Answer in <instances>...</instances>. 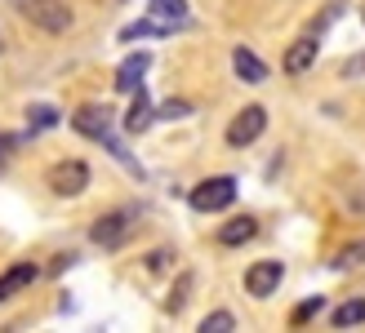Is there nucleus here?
Listing matches in <instances>:
<instances>
[{"label":"nucleus","instance_id":"nucleus-1","mask_svg":"<svg viewBox=\"0 0 365 333\" xmlns=\"http://www.w3.org/2000/svg\"><path fill=\"white\" fill-rule=\"evenodd\" d=\"M18 14H23L31 27L49 31V36H63L76 23V14H71L67 0H18Z\"/></svg>","mask_w":365,"mask_h":333},{"label":"nucleus","instance_id":"nucleus-2","mask_svg":"<svg viewBox=\"0 0 365 333\" xmlns=\"http://www.w3.org/2000/svg\"><path fill=\"white\" fill-rule=\"evenodd\" d=\"M45 187H49L53 196H63V200L85 196V191H89V164H85V160H58V164H49Z\"/></svg>","mask_w":365,"mask_h":333},{"label":"nucleus","instance_id":"nucleus-3","mask_svg":"<svg viewBox=\"0 0 365 333\" xmlns=\"http://www.w3.org/2000/svg\"><path fill=\"white\" fill-rule=\"evenodd\" d=\"M187 200H192L196 213H223V209H232V200H236V178H227V174L205 178V182L192 187Z\"/></svg>","mask_w":365,"mask_h":333},{"label":"nucleus","instance_id":"nucleus-4","mask_svg":"<svg viewBox=\"0 0 365 333\" xmlns=\"http://www.w3.org/2000/svg\"><path fill=\"white\" fill-rule=\"evenodd\" d=\"M134 222H138V213H134V209H112V213L94 218V227H89V240H94L98 249H120L125 240H130Z\"/></svg>","mask_w":365,"mask_h":333},{"label":"nucleus","instance_id":"nucleus-5","mask_svg":"<svg viewBox=\"0 0 365 333\" xmlns=\"http://www.w3.org/2000/svg\"><path fill=\"white\" fill-rule=\"evenodd\" d=\"M71 129H76V134H85V138H94V142H107V147H112V152L125 160L120 142L112 138V111H107V107H94V102L81 107L76 116H71Z\"/></svg>","mask_w":365,"mask_h":333},{"label":"nucleus","instance_id":"nucleus-6","mask_svg":"<svg viewBox=\"0 0 365 333\" xmlns=\"http://www.w3.org/2000/svg\"><path fill=\"white\" fill-rule=\"evenodd\" d=\"M263 129H267V107H241L232 116V125H227V147H236V152H241V147H250V142H259L263 138Z\"/></svg>","mask_w":365,"mask_h":333},{"label":"nucleus","instance_id":"nucleus-7","mask_svg":"<svg viewBox=\"0 0 365 333\" xmlns=\"http://www.w3.org/2000/svg\"><path fill=\"white\" fill-rule=\"evenodd\" d=\"M285 280V263L281 258H259L250 271H245V293L250 298H272Z\"/></svg>","mask_w":365,"mask_h":333},{"label":"nucleus","instance_id":"nucleus-8","mask_svg":"<svg viewBox=\"0 0 365 333\" xmlns=\"http://www.w3.org/2000/svg\"><path fill=\"white\" fill-rule=\"evenodd\" d=\"M148 67H152V53L148 49L130 53V58L116 67V89H120V94H134V89L143 85V76H148Z\"/></svg>","mask_w":365,"mask_h":333},{"label":"nucleus","instance_id":"nucleus-9","mask_svg":"<svg viewBox=\"0 0 365 333\" xmlns=\"http://www.w3.org/2000/svg\"><path fill=\"white\" fill-rule=\"evenodd\" d=\"M232 67H236V76H241L245 85H263V80H267V63H263L254 49H245V45L232 49Z\"/></svg>","mask_w":365,"mask_h":333},{"label":"nucleus","instance_id":"nucleus-10","mask_svg":"<svg viewBox=\"0 0 365 333\" xmlns=\"http://www.w3.org/2000/svg\"><path fill=\"white\" fill-rule=\"evenodd\" d=\"M317 49H321V45L312 41V36H303V41L289 45V49H285V63H281V67H285V76H303V71L317 63Z\"/></svg>","mask_w":365,"mask_h":333},{"label":"nucleus","instance_id":"nucleus-11","mask_svg":"<svg viewBox=\"0 0 365 333\" xmlns=\"http://www.w3.org/2000/svg\"><path fill=\"white\" fill-rule=\"evenodd\" d=\"M254 236H259V222L245 213V218H232V222H223V227H218V245H223V249H236V245H250Z\"/></svg>","mask_w":365,"mask_h":333},{"label":"nucleus","instance_id":"nucleus-12","mask_svg":"<svg viewBox=\"0 0 365 333\" xmlns=\"http://www.w3.org/2000/svg\"><path fill=\"white\" fill-rule=\"evenodd\" d=\"M36 275H41V267H36V263H14L5 275H0V302H9L18 289H27Z\"/></svg>","mask_w":365,"mask_h":333},{"label":"nucleus","instance_id":"nucleus-13","mask_svg":"<svg viewBox=\"0 0 365 333\" xmlns=\"http://www.w3.org/2000/svg\"><path fill=\"white\" fill-rule=\"evenodd\" d=\"M156 120V111H152V102H148V89H134V102H130V111H125V134H143Z\"/></svg>","mask_w":365,"mask_h":333},{"label":"nucleus","instance_id":"nucleus-14","mask_svg":"<svg viewBox=\"0 0 365 333\" xmlns=\"http://www.w3.org/2000/svg\"><path fill=\"white\" fill-rule=\"evenodd\" d=\"M361 320H365V298H348L343 307L330 311V324H334V329H352V324H361Z\"/></svg>","mask_w":365,"mask_h":333},{"label":"nucleus","instance_id":"nucleus-15","mask_svg":"<svg viewBox=\"0 0 365 333\" xmlns=\"http://www.w3.org/2000/svg\"><path fill=\"white\" fill-rule=\"evenodd\" d=\"M152 14H156L165 27L187 23V0H152Z\"/></svg>","mask_w":365,"mask_h":333},{"label":"nucleus","instance_id":"nucleus-16","mask_svg":"<svg viewBox=\"0 0 365 333\" xmlns=\"http://www.w3.org/2000/svg\"><path fill=\"white\" fill-rule=\"evenodd\" d=\"M192 285H196V275H192V271H182V275H178V285H174V293L165 298V311H174V316H178V311L187 307V298H192Z\"/></svg>","mask_w":365,"mask_h":333},{"label":"nucleus","instance_id":"nucleus-17","mask_svg":"<svg viewBox=\"0 0 365 333\" xmlns=\"http://www.w3.org/2000/svg\"><path fill=\"white\" fill-rule=\"evenodd\" d=\"M27 125H31V134L53 129V125H58V111H53L49 102H36V107H27Z\"/></svg>","mask_w":365,"mask_h":333},{"label":"nucleus","instance_id":"nucleus-18","mask_svg":"<svg viewBox=\"0 0 365 333\" xmlns=\"http://www.w3.org/2000/svg\"><path fill=\"white\" fill-rule=\"evenodd\" d=\"M165 31H170L165 23H152V18H143V23H130V27L120 31V41L130 45V41H143V36H165Z\"/></svg>","mask_w":365,"mask_h":333},{"label":"nucleus","instance_id":"nucleus-19","mask_svg":"<svg viewBox=\"0 0 365 333\" xmlns=\"http://www.w3.org/2000/svg\"><path fill=\"white\" fill-rule=\"evenodd\" d=\"M200 329L205 333H227V329H236V316L232 311H210V316L200 320Z\"/></svg>","mask_w":365,"mask_h":333},{"label":"nucleus","instance_id":"nucleus-20","mask_svg":"<svg viewBox=\"0 0 365 333\" xmlns=\"http://www.w3.org/2000/svg\"><path fill=\"white\" fill-rule=\"evenodd\" d=\"M321 311H325V298L317 293V298H307L303 307H294V316H289V324H307L312 316H321Z\"/></svg>","mask_w":365,"mask_h":333},{"label":"nucleus","instance_id":"nucleus-21","mask_svg":"<svg viewBox=\"0 0 365 333\" xmlns=\"http://www.w3.org/2000/svg\"><path fill=\"white\" fill-rule=\"evenodd\" d=\"M187 116H192V102H182V98H178V102L170 98L165 107L156 111V120H187Z\"/></svg>","mask_w":365,"mask_h":333},{"label":"nucleus","instance_id":"nucleus-22","mask_svg":"<svg viewBox=\"0 0 365 333\" xmlns=\"http://www.w3.org/2000/svg\"><path fill=\"white\" fill-rule=\"evenodd\" d=\"M361 263H365V240H356V245L339 253V267H361Z\"/></svg>","mask_w":365,"mask_h":333},{"label":"nucleus","instance_id":"nucleus-23","mask_svg":"<svg viewBox=\"0 0 365 333\" xmlns=\"http://www.w3.org/2000/svg\"><path fill=\"white\" fill-rule=\"evenodd\" d=\"M170 258H174L170 249H156V253H148V271H165V267H170Z\"/></svg>","mask_w":365,"mask_h":333},{"label":"nucleus","instance_id":"nucleus-24","mask_svg":"<svg viewBox=\"0 0 365 333\" xmlns=\"http://www.w3.org/2000/svg\"><path fill=\"white\" fill-rule=\"evenodd\" d=\"M14 142H18V138H9V134H0V156H5V152H9Z\"/></svg>","mask_w":365,"mask_h":333},{"label":"nucleus","instance_id":"nucleus-25","mask_svg":"<svg viewBox=\"0 0 365 333\" xmlns=\"http://www.w3.org/2000/svg\"><path fill=\"white\" fill-rule=\"evenodd\" d=\"M361 18H365V9H361Z\"/></svg>","mask_w":365,"mask_h":333}]
</instances>
